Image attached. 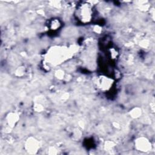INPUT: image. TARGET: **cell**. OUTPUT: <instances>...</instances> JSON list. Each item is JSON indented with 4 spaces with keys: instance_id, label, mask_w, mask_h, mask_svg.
<instances>
[{
    "instance_id": "cell-1",
    "label": "cell",
    "mask_w": 155,
    "mask_h": 155,
    "mask_svg": "<svg viewBox=\"0 0 155 155\" xmlns=\"http://www.w3.org/2000/svg\"><path fill=\"white\" fill-rule=\"evenodd\" d=\"M75 52L73 48L53 46L45 55V61L50 65L57 66L70 58Z\"/></svg>"
},
{
    "instance_id": "cell-2",
    "label": "cell",
    "mask_w": 155,
    "mask_h": 155,
    "mask_svg": "<svg viewBox=\"0 0 155 155\" xmlns=\"http://www.w3.org/2000/svg\"><path fill=\"white\" fill-rule=\"evenodd\" d=\"M77 17L83 23L90 22L93 18V9L91 5L88 3H83L78 7Z\"/></svg>"
},
{
    "instance_id": "cell-3",
    "label": "cell",
    "mask_w": 155,
    "mask_h": 155,
    "mask_svg": "<svg viewBox=\"0 0 155 155\" xmlns=\"http://www.w3.org/2000/svg\"><path fill=\"white\" fill-rule=\"evenodd\" d=\"M24 148L29 154H37L40 149V143L37 138L30 136L25 141Z\"/></svg>"
},
{
    "instance_id": "cell-4",
    "label": "cell",
    "mask_w": 155,
    "mask_h": 155,
    "mask_svg": "<svg viewBox=\"0 0 155 155\" xmlns=\"http://www.w3.org/2000/svg\"><path fill=\"white\" fill-rule=\"evenodd\" d=\"M135 148L141 152L146 153L151 151L152 148L151 144L147 137H139L135 141Z\"/></svg>"
},
{
    "instance_id": "cell-5",
    "label": "cell",
    "mask_w": 155,
    "mask_h": 155,
    "mask_svg": "<svg viewBox=\"0 0 155 155\" xmlns=\"http://www.w3.org/2000/svg\"><path fill=\"white\" fill-rule=\"evenodd\" d=\"M113 81L110 78L105 76H101L97 80V86L102 91L109 90L112 87Z\"/></svg>"
},
{
    "instance_id": "cell-6",
    "label": "cell",
    "mask_w": 155,
    "mask_h": 155,
    "mask_svg": "<svg viewBox=\"0 0 155 155\" xmlns=\"http://www.w3.org/2000/svg\"><path fill=\"white\" fill-rule=\"evenodd\" d=\"M20 119V116L17 113L10 112L7 114L6 120L8 126L10 128H13L17 125Z\"/></svg>"
},
{
    "instance_id": "cell-7",
    "label": "cell",
    "mask_w": 155,
    "mask_h": 155,
    "mask_svg": "<svg viewBox=\"0 0 155 155\" xmlns=\"http://www.w3.org/2000/svg\"><path fill=\"white\" fill-rule=\"evenodd\" d=\"M130 115L132 118L136 119L142 115V110L139 107H135L130 112Z\"/></svg>"
},
{
    "instance_id": "cell-8",
    "label": "cell",
    "mask_w": 155,
    "mask_h": 155,
    "mask_svg": "<svg viewBox=\"0 0 155 155\" xmlns=\"http://www.w3.org/2000/svg\"><path fill=\"white\" fill-rule=\"evenodd\" d=\"M61 23L59 20L58 19H53L49 24L50 28L52 30H58L61 26Z\"/></svg>"
},
{
    "instance_id": "cell-9",
    "label": "cell",
    "mask_w": 155,
    "mask_h": 155,
    "mask_svg": "<svg viewBox=\"0 0 155 155\" xmlns=\"http://www.w3.org/2000/svg\"><path fill=\"white\" fill-rule=\"evenodd\" d=\"M55 76L59 80H63L65 77L64 71L61 70H58L55 72Z\"/></svg>"
},
{
    "instance_id": "cell-10",
    "label": "cell",
    "mask_w": 155,
    "mask_h": 155,
    "mask_svg": "<svg viewBox=\"0 0 155 155\" xmlns=\"http://www.w3.org/2000/svg\"><path fill=\"white\" fill-rule=\"evenodd\" d=\"M34 109L37 112H41L44 110V107L40 104H36L34 107Z\"/></svg>"
},
{
    "instance_id": "cell-11",
    "label": "cell",
    "mask_w": 155,
    "mask_h": 155,
    "mask_svg": "<svg viewBox=\"0 0 155 155\" xmlns=\"http://www.w3.org/2000/svg\"><path fill=\"white\" fill-rule=\"evenodd\" d=\"M114 146H115L114 143L111 142V141L106 142L105 144V149H107V150H110V149L112 148Z\"/></svg>"
},
{
    "instance_id": "cell-12",
    "label": "cell",
    "mask_w": 155,
    "mask_h": 155,
    "mask_svg": "<svg viewBox=\"0 0 155 155\" xmlns=\"http://www.w3.org/2000/svg\"><path fill=\"white\" fill-rule=\"evenodd\" d=\"M24 72H25V69H24V67H18V69L17 70V71H16V74H17L18 76H22V75H24Z\"/></svg>"
},
{
    "instance_id": "cell-13",
    "label": "cell",
    "mask_w": 155,
    "mask_h": 155,
    "mask_svg": "<svg viewBox=\"0 0 155 155\" xmlns=\"http://www.w3.org/2000/svg\"><path fill=\"white\" fill-rule=\"evenodd\" d=\"M48 153L50 154H58V150H56V148L54 147H50L48 150Z\"/></svg>"
}]
</instances>
